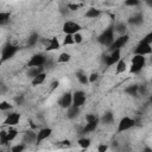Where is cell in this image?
Segmentation results:
<instances>
[{
  "mask_svg": "<svg viewBox=\"0 0 152 152\" xmlns=\"http://www.w3.org/2000/svg\"><path fill=\"white\" fill-rule=\"evenodd\" d=\"M146 64V57L142 55H134L132 57L131 61V66H129V71L132 74H138L142 70V68Z\"/></svg>",
  "mask_w": 152,
  "mask_h": 152,
  "instance_id": "1",
  "label": "cell"
},
{
  "mask_svg": "<svg viewBox=\"0 0 152 152\" xmlns=\"http://www.w3.org/2000/svg\"><path fill=\"white\" fill-rule=\"evenodd\" d=\"M114 34H115V32H114L113 26H109V27H107V28L99 36L97 40H99V43H100L101 45L108 48V46L113 43V40H114V38H115Z\"/></svg>",
  "mask_w": 152,
  "mask_h": 152,
  "instance_id": "2",
  "label": "cell"
},
{
  "mask_svg": "<svg viewBox=\"0 0 152 152\" xmlns=\"http://www.w3.org/2000/svg\"><path fill=\"white\" fill-rule=\"evenodd\" d=\"M18 51H19V46L18 45H14L12 43L6 44L2 48V50H1V62H5V61L11 59Z\"/></svg>",
  "mask_w": 152,
  "mask_h": 152,
  "instance_id": "3",
  "label": "cell"
},
{
  "mask_svg": "<svg viewBox=\"0 0 152 152\" xmlns=\"http://www.w3.org/2000/svg\"><path fill=\"white\" fill-rule=\"evenodd\" d=\"M128 39H129V36H128L127 33H126V34H121V36H119L118 38H114L113 43L108 46V48H109V51H113V50H121V49L127 44Z\"/></svg>",
  "mask_w": 152,
  "mask_h": 152,
  "instance_id": "4",
  "label": "cell"
},
{
  "mask_svg": "<svg viewBox=\"0 0 152 152\" xmlns=\"http://www.w3.org/2000/svg\"><path fill=\"white\" fill-rule=\"evenodd\" d=\"M135 126V120L133 118H129V116H124L119 124H118V133H121V132H125V131H128L131 129L132 127Z\"/></svg>",
  "mask_w": 152,
  "mask_h": 152,
  "instance_id": "5",
  "label": "cell"
},
{
  "mask_svg": "<svg viewBox=\"0 0 152 152\" xmlns=\"http://www.w3.org/2000/svg\"><path fill=\"white\" fill-rule=\"evenodd\" d=\"M81 28H82L81 25L78 23H76V21H72V20L65 21L63 24V27H62V30H63V32L65 34H74L76 32H80Z\"/></svg>",
  "mask_w": 152,
  "mask_h": 152,
  "instance_id": "6",
  "label": "cell"
},
{
  "mask_svg": "<svg viewBox=\"0 0 152 152\" xmlns=\"http://www.w3.org/2000/svg\"><path fill=\"white\" fill-rule=\"evenodd\" d=\"M46 61L48 58L43 53H36L27 62V66H44L46 64Z\"/></svg>",
  "mask_w": 152,
  "mask_h": 152,
  "instance_id": "7",
  "label": "cell"
},
{
  "mask_svg": "<svg viewBox=\"0 0 152 152\" xmlns=\"http://www.w3.org/2000/svg\"><path fill=\"white\" fill-rule=\"evenodd\" d=\"M120 58H121V50H113V51H110V53H109L108 56H104L103 62L106 63L107 66H112V65H114Z\"/></svg>",
  "mask_w": 152,
  "mask_h": 152,
  "instance_id": "8",
  "label": "cell"
},
{
  "mask_svg": "<svg viewBox=\"0 0 152 152\" xmlns=\"http://www.w3.org/2000/svg\"><path fill=\"white\" fill-rule=\"evenodd\" d=\"M86 100H87V96H86V93L84 91L76 90V91L72 93V104L74 106L81 108L86 103Z\"/></svg>",
  "mask_w": 152,
  "mask_h": 152,
  "instance_id": "9",
  "label": "cell"
},
{
  "mask_svg": "<svg viewBox=\"0 0 152 152\" xmlns=\"http://www.w3.org/2000/svg\"><path fill=\"white\" fill-rule=\"evenodd\" d=\"M152 52V48H151V44H147V43H144V42H139V44L135 46L134 49V55H142V56H146V55H150Z\"/></svg>",
  "mask_w": 152,
  "mask_h": 152,
  "instance_id": "10",
  "label": "cell"
},
{
  "mask_svg": "<svg viewBox=\"0 0 152 152\" xmlns=\"http://www.w3.org/2000/svg\"><path fill=\"white\" fill-rule=\"evenodd\" d=\"M19 120H20V114H19V113L13 112V113H10V114L6 116V119L4 120V125L12 127V126L18 125Z\"/></svg>",
  "mask_w": 152,
  "mask_h": 152,
  "instance_id": "11",
  "label": "cell"
},
{
  "mask_svg": "<svg viewBox=\"0 0 152 152\" xmlns=\"http://www.w3.org/2000/svg\"><path fill=\"white\" fill-rule=\"evenodd\" d=\"M58 104L62 107V108H68L72 104V93H64L61 99L58 100Z\"/></svg>",
  "mask_w": 152,
  "mask_h": 152,
  "instance_id": "12",
  "label": "cell"
},
{
  "mask_svg": "<svg viewBox=\"0 0 152 152\" xmlns=\"http://www.w3.org/2000/svg\"><path fill=\"white\" fill-rule=\"evenodd\" d=\"M51 133H52V129H51V128H49V127H44V128H40V129L38 131V133H37L36 142L38 144V142H42L43 140L48 139V138L51 135Z\"/></svg>",
  "mask_w": 152,
  "mask_h": 152,
  "instance_id": "13",
  "label": "cell"
},
{
  "mask_svg": "<svg viewBox=\"0 0 152 152\" xmlns=\"http://www.w3.org/2000/svg\"><path fill=\"white\" fill-rule=\"evenodd\" d=\"M61 45H62V44L59 43L58 38H57V37H52V38L49 39L48 43H46V50H48V51L58 50V49H61Z\"/></svg>",
  "mask_w": 152,
  "mask_h": 152,
  "instance_id": "14",
  "label": "cell"
},
{
  "mask_svg": "<svg viewBox=\"0 0 152 152\" xmlns=\"http://www.w3.org/2000/svg\"><path fill=\"white\" fill-rule=\"evenodd\" d=\"M36 138H37V133L33 132V131H26L23 135V142L24 144H32L36 141Z\"/></svg>",
  "mask_w": 152,
  "mask_h": 152,
  "instance_id": "15",
  "label": "cell"
},
{
  "mask_svg": "<svg viewBox=\"0 0 152 152\" xmlns=\"http://www.w3.org/2000/svg\"><path fill=\"white\" fill-rule=\"evenodd\" d=\"M80 114V107H76L74 104H71L70 107L66 108V118L70 119V120H74Z\"/></svg>",
  "mask_w": 152,
  "mask_h": 152,
  "instance_id": "16",
  "label": "cell"
},
{
  "mask_svg": "<svg viewBox=\"0 0 152 152\" xmlns=\"http://www.w3.org/2000/svg\"><path fill=\"white\" fill-rule=\"evenodd\" d=\"M142 21H144V17H142L141 13H135V14L131 15L129 19H128V23L133 26H139V25L142 24Z\"/></svg>",
  "mask_w": 152,
  "mask_h": 152,
  "instance_id": "17",
  "label": "cell"
},
{
  "mask_svg": "<svg viewBox=\"0 0 152 152\" xmlns=\"http://www.w3.org/2000/svg\"><path fill=\"white\" fill-rule=\"evenodd\" d=\"M45 80H46V74H45L44 71H42L40 74H38L37 76H34V77L32 78L31 83H32V86H33V87H37V86L43 84V83L45 82Z\"/></svg>",
  "mask_w": 152,
  "mask_h": 152,
  "instance_id": "18",
  "label": "cell"
},
{
  "mask_svg": "<svg viewBox=\"0 0 152 152\" xmlns=\"http://www.w3.org/2000/svg\"><path fill=\"white\" fill-rule=\"evenodd\" d=\"M113 28H114V32L118 33L119 36L127 33V25L125 23H118V24H115L113 26Z\"/></svg>",
  "mask_w": 152,
  "mask_h": 152,
  "instance_id": "19",
  "label": "cell"
},
{
  "mask_svg": "<svg viewBox=\"0 0 152 152\" xmlns=\"http://www.w3.org/2000/svg\"><path fill=\"white\" fill-rule=\"evenodd\" d=\"M115 64H116V66H115V72L116 74H122V72H125L127 70V63L124 59L120 58Z\"/></svg>",
  "mask_w": 152,
  "mask_h": 152,
  "instance_id": "20",
  "label": "cell"
},
{
  "mask_svg": "<svg viewBox=\"0 0 152 152\" xmlns=\"http://www.w3.org/2000/svg\"><path fill=\"white\" fill-rule=\"evenodd\" d=\"M42 71H44V68L43 66H28V70H27V76L33 78L34 76H37L38 74H40Z\"/></svg>",
  "mask_w": 152,
  "mask_h": 152,
  "instance_id": "21",
  "label": "cell"
},
{
  "mask_svg": "<svg viewBox=\"0 0 152 152\" xmlns=\"http://www.w3.org/2000/svg\"><path fill=\"white\" fill-rule=\"evenodd\" d=\"M100 15H101V11L97 10V8H95V7H91V8H89L86 12V17L87 18H90V19H95V18H97Z\"/></svg>",
  "mask_w": 152,
  "mask_h": 152,
  "instance_id": "22",
  "label": "cell"
},
{
  "mask_svg": "<svg viewBox=\"0 0 152 152\" xmlns=\"http://www.w3.org/2000/svg\"><path fill=\"white\" fill-rule=\"evenodd\" d=\"M101 121H102L103 125H110V124L114 121V115H113V113H112V112H106V113L102 115Z\"/></svg>",
  "mask_w": 152,
  "mask_h": 152,
  "instance_id": "23",
  "label": "cell"
},
{
  "mask_svg": "<svg viewBox=\"0 0 152 152\" xmlns=\"http://www.w3.org/2000/svg\"><path fill=\"white\" fill-rule=\"evenodd\" d=\"M97 125H99V121L87 122V124H86V126H84V128H83V133H90V132L95 131V129H96V127H97Z\"/></svg>",
  "mask_w": 152,
  "mask_h": 152,
  "instance_id": "24",
  "label": "cell"
},
{
  "mask_svg": "<svg viewBox=\"0 0 152 152\" xmlns=\"http://www.w3.org/2000/svg\"><path fill=\"white\" fill-rule=\"evenodd\" d=\"M76 77H77V80H78V82L81 83V84H88L89 83V81H88V76L83 72V71H77L76 72Z\"/></svg>",
  "mask_w": 152,
  "mask_h": 152,
  "instance_id": "25",
  "label": "cell"
},
{
  "mask_svg": "<svg viewBox=\"0 0 152 152\" xmlns=\"http://www.w3.org/2000/svg\"><path fill=\"white\" fill-rule=\"evenodd\" d=\"M11 13L10 12H0V26L6 25L10 21Z\"/></svg>",
  "mask_w": 152,
  "mask_h": 152,
  "instance_id": "26",
  "label": "cell"
},
{
  "mask_svg": "<svg viewBox=\"0 0 152 152\" xmlns=\"http://www.w3.org/2000/svg\"><path fill=\"white\" fill-rule=\"evenodd\" d=\"M38 39H39V36H38V33H36V32H33L28 38H27V45L28 46H34L36 44H37V42H38Z\"/></svg>",
  "mask_w": 152,
  "mask_h": 152,
  "instance_id": "27",
  "label": "cell"
},
{
  "mask_svg": "<svg viewBox=\"0 0 152 152\" xmlns=\"http://www.w3.org/2000/svg\"><path fill=\"white\" fill-rule=\"evenodd\" d=\"M70 59H71V55H70V53H68V52H62V53L58 56L57 62H58V63H68Z\"/></svg>",
  "mask_w": 152,
  "mask_h": 152,
  "instance_id": "28",
  "label": "cell"
},
{
  "mask_svg": "<svg viewBox=\"0 0 152 152\" xmlns=\"http://www.w3.org/2000/svg\"><path fill=\"white\" fill-rule=\"evenodd\" d=\"M138 87L139 86H137V84H132V86H128L126 89H125V91L128 94V95H132V96H137L139 93H138Z\"/></svg>",
  "mask_w": 152,
  "mask_h": 152,
  "instance_id": "29",
  "label": "cell"
},
{
  "mask_svg": "<svg viewBox=\"0 0 152 152\" xmlns=\"http://www.w3.org/2000/svg\"><path fill=\"white\" fill-rule=\"evenodd\" d=\"M18 135V131L15 129V128H10L8 131H7V141L10 142V141H12V140H14V138Z\"/></svg>",
  "mask_w": 152,
  "mask_h": 152,
  "instance_id": "30",
  "label": "cell"
},
{
  "mask_svg": "<svg viewBox=\"0 0 152 152\" xmlns=\"http://www.w3.org/2000/svg\"><path fill=\"white\" fill-rule=\"evenodd\" d=\"M71 44H75V43H74V37H72V34H65V37L63 38L62 45H63V46H66V45H71Z\"/></svg>",
  "mask_w": 152,
  "mask_h": 152,
  "instance_id": "31",
  "label": "cell"
},
{
  "mask_svg": "<svg viewBox=\"0 0 152 152\" xmlns=\"http://www.w3.org/2000/svg\"><path fill=\"white\" fill-rule=\"evenodd\" d=\"M77 142L82 148H88L90 145V139L89 138H81V139H78Z\"/></svg>",
  "mask_w": 152,
  "mask_h": 152,
  "instance_id": "32",
  "label": "cell"
},
{
  "mask_svg": "<svg viewBox=\"0 0 152 152\" xmlns=\"http://www.w3.org/2000/svg\"><path fill=\"white\" fill-rule=\"evenodd\" d=\"M12 109V104L7 101H2L0 102V110L1 112H7V110H11Z\"/></svg>",
  "mask_w": 152,
  "mask_h": 152,
  "instance_id": "33",
  "label": "cell"
},
{
  "mask_svg": "<svg viewBox=\"0 0 152 152\" xmlns=\"http://www.w3.org/2000/svg\"><path fill=\"white\" fill-rule=\"evenodd\" d=\"M7 142V131H0V144L6 145Z\"/></svg>",
  "mask_w": 152,
  "mask_h": 152,
  "instance_id": "34",
  "label": "cell"
},
{
  "mask_svg": "<svg viewBox=\"0 0 152 152\" xmlns=\"http://www.w3.org/2000/svg\"><path fill=\"white\" fill-rule=\"evenodd\" d=\"M140 4V0H125V6L128 7H135Z\"/></svg>",
  "mask_w": 152,
  "mask_h": 152,
  "instance_id": "35",
  "label": "cell"
},
{
  "mask_svg": "<svg viewBox=\"0 0 152 152\" xmlns=\"http://www.w3.org/2000/svg\"><path fill=\"white\" fill-rule=\"evenodd\" d=\"M86 121L87 122H94V121H100V119L95 114H87L86 115Z\"/></svg>",
  "mask_w": 152,
  "mask_h": 152,
  "instance_id": "36",
  "label": "cell"
},
{
  "mask_svg": "<svg viewBox=\"0 0 152 152\" xmlns=\"http://www.w3.org/2000/svg\"><path fill=\"white\" fill-rule=\"evenodd\" d=\"M72 37H74V43H76V44H80V43H82V40H83V37H82V34H81L80 32L74 33Z\"/></svg>",
  "mask_w": 152,
  "mask_h": 152,
  "instance_id": "37",
  "label": "cell"
},
{
  "mask_svg": "<svg viewBox=\"0 0 152 152\" xmlns=\"http://www.w3.org/2000/svg\"><path fill=\"white\" fill-rule=\"evenodd\" d=\"M11 150H12V152H21V151H24V150H25V144L23 142V144L15 145V146H13Z\"/></svg>",
  "mask_w": 152,
  "mask_h": 152,
  "instance_id": "38",
  "label": "cell"
},
{
  "mask_svg": "<svg viewBox=\"0 0 152 152\" xmlns=\"http://www.w3.org/2000/svg\"><path fill=\"white\" fill-rule=\"evenodd\" d=\"M97 78H99V75H97L96 72H93V74H90V75L88 76V81H89V83H94L95 81H97Z\"/></svg>",
  "mask_w": 152,
  "mask_h": 152,
  "instance_id": "39",
  "label": "cell"
},
{
  "mask_svg": "<svg viewBox=\"0 0 152 152\" xmlns=\"http://www.w3.org/2000/svg\"><path fill=\"white\" fill-rule=\"evenodd\" d=\"M141 42L147 43V44H151V43H152V33H151V32H150V33H147V34L141 39Z\"/></svg>",
  "mask_w": 152,
  "mask_h": 152,
  "instance_id": "40",
  "label": "cell"
},
{
  "mask_svg": "<svg viewBox=\"0 0 152 152\" xmlns=\"http://www.w3.org/2000/svg\"><path fill=\"white\" fill-rule=\"evenodd\" d=\"M80 7H81V5H78V4H68V10H70V11H77Z\"/></svg>",
  "mask_w": 152,
  "mask_h": 152,
  "instance_id": "41",
  "label": "cell"
},
{
  "mask_svg": "<svg viewBox=\"0 0 152 152\" xmlns=\"http://www.w3.org/2000/svg\"><path fill=\"white\" fill-rule=\"evenodd\" d=\"M107 150H108V146L104 145V144H101V145L97 146V151H99V152H106Z\"/></svg>",
  "mask_w": 152,
  "mask_h": 152,
  "instance_id": "42",
  "label": "cell"
},
{
  "mask_svg": "<svg viewBox=\"0 0 152 152\" xmlns=\"http://www.w3.org/2000/svg\"><path fill=\"white\" fill-rule=\"evenodd\" d=\"M6 90H7L6 86H4V84H0V94H1V93H4V91H6Z\"/></svg>",
  "mask_w": 152,
  "mask_h": 152,
  "instance_id": "43",
  "label": "cell"
},
{
  "mask_svg": "<svg viewBox=\"0 0 152 152\" xmlns=\"http://www.w3.org/2000/svg\"><path fill=\"white\" fill-rule=\"evenodd\" d=\"M23 100H24V97H23V96L15 97V102H17V103H21V102H23Z\"/></svg>",
  "mask_w": 152,
  "mask_h": 152,
  "instance_id": "44",
  "label": "cell"
},
{
  "mask_svg": "<svg viewBox=\"0 0 152 152\" xmlns=\"http://www.w3.org/2000/svg\"><path fill=\"white\" fill-rule=\"evenodd\" d=\"M57 86H58V81H53L52 84H51V89H55Z\"/></svg>",
  "mask_w": 152,
  "mask_h": 152,
  "instance_id": "45",
  "label": "cell"
}]
</instances>
